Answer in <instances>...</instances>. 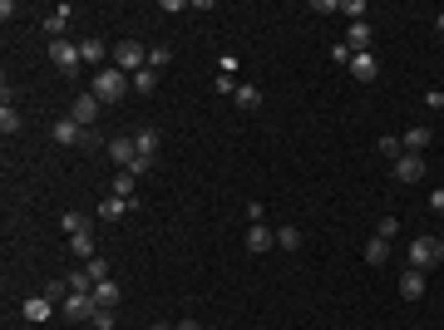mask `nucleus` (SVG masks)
Masks as SVG:
<instances>
[{"mask_svg": "<svg viewBox=\"0 0 444 330\" xmlns=\"http://www.w3.org/2000/svg\"><path fill=\"white\" fill-rule=\"evenodd\" d=\"M435 30H440V35H444V15H435Z\"/></svg>", "mask_w": 444, "mask_h": 330, "instance_id": "79ce46f5", "label": "nucleus"}, {"mask_svg": "<svg viewBox=\"0 0 444 330\" xmlns=\"http://www.w3.org/2000/svg\"><path fill=\"white\" fill-rule=\"evenodd\" d=\"M148 168H153V158H133V163H128V168H123V173H133V178H143V173H148Z\"/></svg>", "mask_w": 444, "mask_h": 330, "instance_id": "c9c22d12", "label": "nucleus"}, {"mask_svg": "<svg viewBox=\"0 0 444 330\" xmlns=\"http://www.w3.org/2000/svg\"><path fill=\"white\" fill-rule=\"evenodd\" d=\"M133 143H138V158H153L158 153V128H138Z\"/></svg>", "mask_w": 444, "mask_h": 330, "instance_id": "aec40b11", "label": "nucleus"}, {"mask_svg": "<svg viewBox=\"0 0 444 330\" xmlns=\"http://www.w3.org/2000/svg\"><path fill=\"white\" fill-rule=\"evenodd\" d=\"M385 256H390V241H385V237H370V241H365V261H370V266H385Z\"/></svg>", "mask_w": 444, "mask_h": 330, "instance_id": "412c9836", "label": "nucleus"}, {"mask_svg": "<svg viewBox=\"0 0 444 330\" xmlns=\"http://www.w3.org/2000/svg\"><path fill=\"white\" fill-rule=\"evenodd\" d=\"M430 138H435V128H425V123H415V128H405V138H400V148H405V153H425V148H430Z\"/></svg>", "mask_w": 444, "mask_h": 330, "instance_id": "4468645a", "label": "nucleus"}, {"mask_svg": "<svg viewBox=\"0 0 444 330\" xmlns=\"http://www.w3.org/2000/svg\"><path fill=\"white\" fill-rule=\"evenodd\" d=\"M148 330H178V326H168V321H158V326H148Z\"/></svg>", "mask_w": 444, "mask_h": 330, "instance_id": "a19ab883", "label": "nucleus"}, {"mask_svg": "<svg viewBox=\"0 0 444 330\" xmlns=\"http://www.w3.org/2000/svg\"><path fill=\"white\" fill-rule=\"evenodd\" d=\"M400 296H405V301H420V296H425V271L410 266V271L400 276Z\"/></svg>", "mask_w": 444, "mask_h": 330, "instance_id": "dca6fc26", "label": "nucleus"}, {"mask_svg": "<svg viewBox=\"0 0 444 330\" xmlns=\"http://www.w3.org/2000/svg\"><path fill=\"white\" fill-rule=\"evenodd\" d=\"M123 212H128V203H123V198H104V207H99V217H104V222H118Z\"/></svg>", "mask_w": 444, "mask_h": 330, "instance_id": "c85d7f7f", "label": "nucleus"}, {"mask_svg": "<svg viewBox=\"0 0 444 330\" xmlns=\"http://www.w3.org/2000/svg\"><path fill=\"white\" fill-rule=\"evenodd\" d=\"M79 59L99 74V69H109V64H113V50L104 45V40H94V35H89V40H79Z\"/></svg>", "mask_w": 444, "mask_h": 330, "instance_id": "0eeeda50", "label": "nucleus"}, {"mask_svg": "<svg viewBox=\"0 0 444 330\" xmlns=\"http://www.w3.org/2000/svg\"><path fill=\"white\" fill-rule=\"evenodd\" d=\"M350 74H355L360 84H375V79H380V59H375L370 50H365V55H355V59H350Z\"/></svg>", "mask_w": 444, "mask_h": 330, "instance_id": "f8f14e48", "label": "nucleus"}, {"mask_svg": "<svg viewBox=\"0 0 444 330\" xmlns=\"http://www.w3.org/2000/svg\"><path fill=\"white\" fill-rule=\"evenodd\" d=\"M99 113H104V104H99L94 94H74V104H70V118H74L79 128H94V123H99Z\"/></svg>", "mask_w": 444, "mask_h": 330, "instance_id": "6e6552de", "label": "nucleus"}, {"mask_svg": "<svg viewBox=\"0 0 444 330\" xmlns=\"http://www.w3.org/2000/svg\"><path fill=\"white\" fill-rule=\"evenodd\" d=\"M133 188H138V178H133V173H118V178H113V198L133 203Z\"/></svg>", "mask_w": 444, "mask_h": 330, "instance_id": "5701e85b", "label": "nucleus"}, {"mask_svg": "<svg viewBox=\"0 0 444 330\" xmlns=\"http://www.w3.org/2000/svg\"><path fill=\"white\" fill-rule=\"evenodd\" d=\"M60 227H65L70 237H79V232H89V217H84V212H65V217H60Z\"/></svg>", "mask_w": 444, "mask_h": 330, "instance_id": "393cba45", "label": "nucleus"}, {"mask_svg": "<svg viewBox=\"0 0 444 330\" xmlns=\"http://www.w3.org/2000/svg\"><path fill=\"white\" fill-rule=\"evenodd\" d=\"M168 59H173V55H168V45H153V50H148V69H158V74H163V69H168Z\"/></svg>", "mask_w": 444, "mask_h": 330, "instance_id": "c756f323", "label": "nucleus"}, {"mask_svg": "<svg viewBox=\"0 0 444 330\" xmlns=\"http://www.w3.org/2000/svg\"><path fill=\"white\" fill-rule=\"evenodd\" d=\"M331 59H335V64H345V69H350V59H355V50H350V45L340 40V45H331Z\"/></svg>", "mask_w": 444, "mask_h": 330, "instance_id": "2f4dec72", "label": "nucleus"}, {"mask_svg": "<svg viewBox=\"0 0 444 330\" xmlns=\"http://www.w3.org/2000/svg\"><path fill=\"white\" fill-rule=\"evenodd\" d=\"M405 256H410L415 271H435V266H444V241L440 237H415Z\"/></svg>", "mask_w": 444, "mask_h": 330, "instance_id": "f257e3e1", "label": "nucleus"}, {"mask_svg": "<svg viewBox=\"0 0 444 330\" xmlns=\"http://www.w3.org/2000/svg\"><path fill=\"white\" fill-rule=\"evenodd\" d=\"M20 316H25L30 326H45V321L55 316V296H30V301L20 306Z\"/></svg>", "mask_w": 444, "mask_h": 330, "instance_id": "9d476101", "label": "nucleus"}, {"mask_svg": "<svg viewBox=\"0 0 444 330\" xmlns=\"http://www.w3.org/2000/svg\"><path fill=\"white\" fill-rule=\"evenodd\" d=\"M390 178H395V183H405V188H410V183H420V178H425V153H400V158H395V168H390Z\"/></svg>", "mask_w": 444, "mask_h": 330, "instance_id": "423d86ee", "label": "nucleus"}, {"mask_svg": "<svg viewBox=\"0 0 444 330\" xmlns=\"http://www.w3.org/2000/svg\"><path fill=\"white\" fill-rule=\"evenodd\" d=\"M267 246H277V232H267L262 222H252L247 227V251H267Z\"/></svg>", "mask_w": 444, "mask_h": 330, "instance_id": "2eb2a0df", "label": "nucleus"}, {"mask_svg": "<svg viewBox=\"0 0 444 330\" xmlns=\"http://www.w3.org/2000/svg\"><path fill=\"white\" fill-rule=\"evenodd\" d=\"M118 296H123V291H118L113 281H99V286H94V301H99V311H113V306H118Z\"/></svg>", "mask_w": 444, "mask_h": 330, "instance_id": "6ab92c4d", "label": "nucleus"}, {"mask_svg": "<svg viewBox=\"0 0 444 330\" xmlns=\"http://www.w3.org/2000/svg\"><path fill=\"white\" fill-rule=\"evenodd\" d=\"M0 133H20V109L10 104V94H5V104H0Z\"/></svg>", "mask_w": 444, "mask_h": 330, "instance_id": "4be33fe9", "label": "nucleus"}, {"mask_svg": "<svg viewBox=\"0 0 444 330\" xmlns=\"http://www.w3.org/2000/svg\"><path fill=\"white\" fill-rule=\"evenodd\" d=\"M109 158L118 163V168H128V163L138 158V143H133V133H118V138H109Z\"/></svg>", "mask_w": 444, "mask_h": 330, "instance_id": "9b49d317", "label": "nucleus"}, {"mask_svg": "<svg viewBox=\"0 0 444 330\" xmlns=\"http://www.w3.org/2000/svg\"><path fill=\"white\" fill-rule=\"evenodd\" d=\"M370 40H375V30H370V20H355V25L345 30V45H350L355 55H365V50H370Z\"/></svg>", "mask_w": 444, "mask_h": 330, "instance_id": "ddd939ff", "label": "nucleus"}, {"mask_svg": "<svg viewBox=\"0 0 444 330\" xmlns=\"http://www.w3.org/2000/svg\"><path fill=\"white\" fill-rule=\"evenodd\" d=\"M94 330H113V311H99V316H94Z\"/></svg>", "mask_w": 444, "mask_h": 330, "instance_id": "e433bc0d", "label": "nucleus"}, {"mask_svg": "<svg viewBox=\"0 0 444 330\" xmlns=\"http://www.w3.org/2000/svg\"><path fill=\"white\" fill-rule=\"evenodd\" d=\"M113 69H123V74L148 69V50H143L138 40H118V45H113Z\"/></svg>", "mask_w": 444, "mask_h": 330, "instance_id": "7ed1b4c3", "label": "nucleus"}, {"mask_svg": "<svg viewBox=\"0 0 444 330\" xmlns=\"http://www.w3.org/2000/svg\"><path fill=\"white\" fill-rule=\"evenodd\" d=\"M178 330H208L203 321H178Z\"/></svg>", "mask_w": 444, "mask_h": 330, "instance_id": "ea45409f", "label": "nucleus"}, {"mask_svg": "<svg viewBox=\"0 0 444 330\" xmlns=\"http://www.w3.org/2000/svg\"><path fill=\"white\" fill-rule=\"evenodd\" d=\"M340 10L350 15V25H355V20H365V5H360V0H340Z\"/></svg>", "mask_w": 444, "mask_h": 330, "instance_id": "72a5a7b5", "label": "nucleus"}, {"mask_svg": "<svg viewBox=\"0 0 444 330\" xmlns=\"http://www.w3.org/2000/svg\"><path fill=\"white\" fill-rule=\"evenodd\" d=\"M84 271H89V281H94V286H99V281H109V261H104V256H89V261H84Z\"/></svg>", "mask_w": 444, "mask_h": 330, "instance_id": "cd10ccee", "label": "nucleus"}, {"mask_svg": "<svg viewBox=\"0 0 444 330\" xmlns=\"http://www.w3.org/2000/svg\"><path fill=\"white\" fill-rule=\"evenodd\" d=\"M277 246L282 251H296L301 246V227H277Z\"/></svg>", "mask_w": 444, "mask_h": 330, "instance_id": "b1692460", "label": "nucleus"}, {"mask_svg": "<svg viewBox=\"0 0 444 330\" xmlns=\"http://www.w3.org/2000/svg\"><path fill=\"white\" fill-rule=\"evenodd\" d=\"M70 291H84V296H94V281H89V271L79 266V271H70Z\"/></svg>", "mask_w": 444, "mask_h": 330, "instance_id": "7c9ffc66", "label": "nucleus"}, {"mask_svg": "<svg viewBox=\"0 0 444 330\" xmlns=\"http://www.w3.org/2000/svg\"><path fill=\"white\" fill-rule=\"evenodd\" d=\"M232 104H237V109H262V89H257V84H237V94H232Z\"/></svg>", "mask_w": 444, "mask_h": 330, "instance_id": "f3484780", "label": "nucleus"}, {"mask_svg": "<svg viewBox=\"0 0 444 330\" xmlns=\"http://www.w3.org/2000/svg\"><path fill=\"white\" fill-rule=\"evenodd\" d=\"M430 207H435V212H444V188H435V193H430Z\"/></svg>", "mask_w": 444, "mask_h": 330, "instance_id": "58836bf2", "label": "nucleus"}, {"mask_svg": "<svg viewBox=\"0 0 444 330\" xmlns=\"http://www.w3.org/2000/svg\"><path fill=\"white\" fill-rule=\"evenodd\" d=\"M50 59H55V69L65 74V79H74L79 74V45H70V40H50Z\"/></svg>", "mask_w": 444, "mask_h": 330, "instance_id": "39448f33", "label": "nucleus"}, {"mask_svg": "<svg viewBox=\"0 0 444 330\" xmlns=\"http://www.w3.org/2000/svg\"><path fill=\"white\" fill-rule=\"evenodd\" d=\"M425 104H430V109H444V94H440V89H430V94H425Z\"/></svg>", "mask_w": 444, "mask_h": 330, "instance_id": "4c0bfd02", "label": "nucleus"}, {"mask_svg": "<svg viewBox=\"0 0 444 330\" xmlns=\"http://www.w3.org/2000/svg\"><path fill=\"white\" fill-rule=\"evenodd\" d=\"M380 153H385V158H400L405 148H400V138H395V133H385V138H380Z\"/></svg>", "mask_w": 444, "mask_h": 330, "instance_id": "473e14b6", "label": "nucleus"}, {"mask_svg": "<svg viewBox=\"0 0 444 330\" xmlns=\"http://www.w3.org/2000/svg\"><path fill=\"white\" fill-rule=\"evenodd\" d=\"M50 138L65 143V148H79V143H84V128H79L74 118H55V123H50Z\"/></svg>", "mask_w": 444, "mask_h": 330, "instance_id": "1a4fd4ad", "label": "nucleus"}, {"mask_svg": "<svg viewBox=\"0 0 444 330\" xmlns=\"http://www.w3.org/2000/svg\"><path fill=\"white\" fill-rule=\"evenodd\" d=\"M70 251L89 261V256H94V237H89V232H79V237H70Z\"/></svg>", "mask_w": 444, "mask_h": 330, "instance_id": "bb28decb", "label": "nucleus"}, {"mask_svg": "<svg viewBox=\"0 0 444 330\" xmlns=\"http://www.w3.org/2000/svg\"><path fill=\"white\" fill-rule=\"evenodd\" d=\"M60 316H65V321H94V316H99V301H94V296H84V291H65Z\"/></svg>", "mask_w": 444, "mask_h": 330, "instance_id": "20e7f679", "label": "nucleus"}, {"mask_svg": "<svg viewBox=\"0 0 444 330\" xmlns=\"http://www.w3.org/2000/svg\"><path fill=\"white\" fill-rule=\"evenodd\" d=\"M70 15H74V10H70V5H60V10H55V15H45V35H50V40H65V35H60V30H65V25H70Z\"/></svg>", "mask_w": 444, "mask_h": 330, "instance_id": "a211bd4d", "label": "nucleus"}, {"mask_svg": "<svg viewBox=\"0 0 444 330\" xmlns=\"http://www.w3.org/2000/svg\"><path fill=\"white\" fill-rule=\"evenodd\" d=\"M395 232H400V222H395V217H380V227H375V237H385V241H390Z\"/></svg>", "mask_w": 444, "mask_h": 330, "instance_id": "f704fd0d", "label": "nucleus"}, {"mask_svg": "<svg viewBox=\"0 0 444 330\" xmlns=\"http://www.w3.org/2000/svg\"><path fill=\"white\" fill-rule=\"evenodd\" d=\"M89 94H94V99H99V104H113V99H123V94H128V74H123V69H99V74H94V84H89Z\"/></svg>", "mask_w": 444, "mask_h": 330, "instance_id": "f03ea898", "label": "nucleus"}, {"mask_svg": "<svg viewBox=\"0 0 444 330\" xmlns=\"http://www.w3.org/2000/svg\"><path fill=\"white\" fill-rule=\"evenodd\" d=\"M133 89H138V94H153V89H158V69H138V74H133Z\"/></svg>", "mask_w": 444, "mask_h": 330, "instance_id": "a878e982", "label": "nucleus"}]
</instances>
